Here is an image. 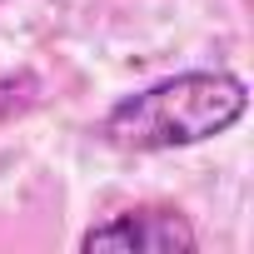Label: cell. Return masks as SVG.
<instances>
[{"label": "cell", "mask_w": 254, "mask_h": 254, "mask_svg": "<svg viewBox=\"0 0 254 254\" xmlns=\"http://www.w3.org/2000/svg\"><path fill=\"white\" fill-rule=\"evenodd\" d=\"M249 95L244 80L224 75V70H194V75H175L160 80L130 100H120L100 135L115 150H180V145H199L209 135H224L229 125L244 115Z\"/></svg>", "instance_id": "1"}, {"label": "cell", "mask_w": 254, "mask_h": 254, "mask_svg": "<svg viewBox=\"0 0 254 254\" xmlns=\"http://www.w3.org/2000/svg\"><path fill=\"white\" fill-rule=\"evenodd\" d=\"M194 229L175 214V209H130L115 214L95 229H85L80 249H120V254H175V249H194Z\"/></svg>", "instance_id": "2"}]
</instances>
